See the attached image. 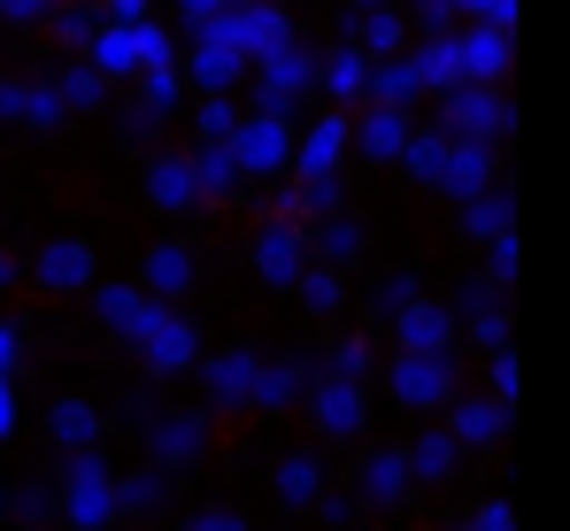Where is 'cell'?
Returning <instances> with one entry per match:
<instances>
[{
	"mask_svg": "<svg viewBox=\"0 0 570 531\" xmlns=\"http://www.w3.org/2000/svg\"><path fill=\"white\" fill-rule=\"evenodd\" d=\"M355 47H363L371 62H401V55H409V31H401V16H385V8H371V16L355 23Z\"/></svg>",
	"mask_w": 570,
	"mask_h": 531,
	"instance_id": "obj_14",
	"label": "cell"
},
{
	"mask_svg": "<svg viewBox=\"0 0 570 531\" xmlns=\"http://www.w3.org/2000/svg\"><path fill=\"white\" fill-rule=\"evenodd\" d=\"M347 139H355V124H347V116H316V131H301L293 170L308 177V185H316V177H332V170H340V155H347Z\"/></svg>",
	"mask_w": 570,
	"mask_h": 531,
	"instance_id": "obj_6",
	"label": "cell"
},
{
	"mask_svg": "<svg viewBox=\"0 0 570 531\" xmlns=\"http://www.w3.org/2000/svg\"><path fill=\"white\" fill-rule=\"evenodd\" d=\"M94 70L100 78H147V55H139V23H108L94 39Z\"/></svg>",
	"mask_w": 570,
	"mask_h": 531,
	"instance_id": "obj_11",
	"label": "cell"
},
{
	"mask_svg": "<svg viewBox=\"0 0 570 531\" xmlns=\"http://www.w3.org/2000/svg\"><path fill=\"white\" fill-rule=\"evenodd\" d=\"M239 124H247V116H239L232 100H208V108H200V139H208V147H232Z\"/></svg>",
	"mask_w": 570,
	"mask_h": 531,
	"instance_id": "obj_24",
	"label": "cell"
},
{
	"mask_svg": "<svg viewBox=\"0 0 570 531\" xmlns=\"http://www.w3.org/2000/svg\"><path fill=\"white\" fill-rule=\"evenodd\" d=\"M308 86H316V55L293 39V47H278V55L255 70V116H285L293 92H308Z\"/></svg>",
	"mask_w": 570,
	"mask_h": 531,
	"instance_id": "obj_2",
	"label": "cell"
},
{
	"mask_svg": "<svg viewBox=\"0 0 570 531\" xmlns=\"http://www.w3.org/2000/svg\"><path fill=\"white\" fill-rule=\"evenodd\" d=\"M232 155H239L247 177H271V170H285V163L301 155V131H293L285 116H247L239 139H232Z\"/></svg>",
	"mask_w": 570,
	"mask_h": 531,
	"instance_id": "obj_3",
	"label": "cell"
},
{
	"mask_svg": "<svg viewBox=\"0 0 570 531\" xmlns=\"http://www.w3.org/2000/svg\"><path fill=\"white\" fill-rule=\"evenodd\" d=\"M232 8H271V0H232Z\"/></svg>",
	"mask_w": 570,
	"mask_h": 531,
	"instance_id": "obj_40",
	"label": "cell"
},
{
	"mask_svg": "<svg viewBox=\"0 0 570 531\" xmlns=\"http://www.w3.org/2000/svg\"><path fill=\"white\" fill-rule=\"evenodd\" d=\"M47 8H55V0H0V16H8V23H39Z\"/></svg>",
	"mask_w": 570,
	"mask_h": 531,
	"instance_id": "obj_33",
	"label": "cell"
},
{
	"mask_svg": "<svg viewBox=\"0 0 570 531\" xmlns=\"http://www.w3.org/2000/svg\"><path fill=\"white\" fill-rule=\"evenodd\" d=\"M39 277H47V285H86L94 263H86V247H78V239H62V247H47V255H39Z\"/></svg>",
	"mask_w": 570,
	"mask_h": 531,
	"instance_id": "obj_20",
	"label": "cell"
},
{
	"mask_svg": "<svg viewBox=\"0 0 570 531\" xmlns=\"http://www.w3.org/2000/svg\"><path fill=\"white\" fill-rule=\"evenodd\" d=\"M62 39H70V47H94L100 31H94V16H78V8H62Z\"/></svg>",
	"mask_w": 570,
	"mask_h": 531,
	"instance_id": "obj_31",
	"label": "cell"
},
{
	"mask_svg": "<svg viewBox=\"0 0 570 531\" xmlns=\"http://www.w3.org/2000/svg\"><path fill=\"white\" fill-rule=\"evenodd\" d=\"M247 70H255V62H247L239 47H224V39H193V78L208 86V100H224Z\"/></svg>",
	"mask_w": 570,
	"mask_h": 531,
	"instance_id": "obj_8",
	"label": "cell"
},
{
	"mask_svg": "<svg viewBox=\"0 0 570 531\" xmlns=\"http://www.w3.org/2000/svg\"><path fill=\"white\" fill-rule=\"evenodd\" d=\"M100 308H108V324H116V332H139V340H147V332H155V316H163V308H147V301H139V293H124V285H108V293H100Z\"/></svg>",
	"mask_w": 570,
	"mask_h": 531,
	"instance_id": "obj_18",
	"label": "cell"
},
{
	"mask_svg": "<svg viewBox=\"0 0 570 531\" xmlns=\"http://www.w3.org/2000/svg\"><path fill=\"white\" fill-rule=\"evenodd\" d=\"M448 155H455V131L440 124V131H416V147H409V170L424 177V185H440L448 177Z\"/></svg>",
	"mask_w": 570,
	"mask_h": 531,
	"instance_id": "obj_17",
	"label": "cell"
},
{
	"mask_svg": "<svg viewBox=\"0 0 570 531\" xmlns=\"http://www.w3.org/2000/svg\"><path fill=\"white\" fill-rule=\"evenodd\" d=\"M0 277H8V255H0Z\"/></svg>",
	"mask_w": 570,
	"mask_h": 531,
	"instance_id": "obj_41",
	"label": "cell"
},
{
	"mask_svg": "<svg viewBox=\"0 0 570 531\" xmlns=\"http://www.w3.org/2000/svg\"><path fill=\"white\" fill-rule=\"evenodd\" d=\"M471 232H485V239H501V232H509V193H501V185L471 200Z\"/></svg>",
	"mask_w": 570,
	"mask_h": 531,
	"instance_id": "obj_25",
	"label": "cell"
},
{
	"mask_svg": "<svg viewBox=\"0 0 570 531\" xmlns=\"http://www.w3.org/2000/svg\"><path fill=\"white\" fill-rule=\"evenodd\" d=\"M16 424V401H8V377H0V432Z\"/></svg>",
	"mask_w": 570,
	"mask_h": 531,
	"instance_id": "obj_39",
	"label": "cell"
},
{
	"mask_svg": "<svg viewBox=\"0 0 570 531\" xmlns=\"http://www.w3.org/2000/svg\"><path fill=\"white\" fill-rule=\"evenodd\" d=\"M416 16H424V31H432V39H440V23H448V16H455V0H416Z\"/></svg>",
	"mask_w": 570,
	"mask_h": 531,
	"instance_id": "obj_34",
	"label": "cell"
},
{
	"mask_svg": "<svg viewBox=\"0 0 570 531\" xmlns=\"http://www.w3.org/2000/svg\"><path fill=\"white\" fill-rule=\"evenodd\" d=\"M147 193H155V208H193V200H200L193 155H163V163H155V177H147Z\"/></svg>",
	"mask_w": 570,
	"mask_h": 531,
	"instance_id": "obj_12",
	"label": "cell"
},
{
	"mask_svg": "<svg viewBox=\"0 0 570 531\" xmlns=\"http://www.w3.org/2000/svg\"><path fill=\"white\" fill-rule=\"evenodd\" d=\"M108 23H147V0H100Z\"/></svg>",
	"mask_w": 570,
	"mask_h": 531,
	"instance_id": "obj_32",
	"label": "cell"
},
{
	"mask_svg": "<svg viewBox=\"0 0 570 531\" xmlns=\"http://www.w3.org/2000/svg\"><path fill=\"white\" fill-rule=\"evenodd\" d=\"M416 92H424V78L409 70V55H401V62H379V78H371V108H409Z\"/></svg>",
	"mask_w": 570,
	"mask_h": 531,
	"instance_id": "obj_15",
	"label": "cell"
},
{
	"mask_svg": "<svg viewBox=\"0 0 570 531\" xmlns=\"http://www.w3.org/2000/svg\"><path fill=\"white\" fill-rule=\"evenodd\" d=\"M363 8H385V0H363Z\"/></svg>",
	"mask_w": 570,
	"mask_h": 531,
	"instance_id": "obj_42",
	"label": "cell"
},
{
	"mask_svg": "<svg viewBox=\"0 0 570 531\" xmlns=\"http://www.w3.org/2000/svg\"><path fill=\"white\" fill-rule=\"evenodd\" d=\"M463 78L471 86H501L509 78V31H485V23L463 31Z\"/></svg>",
	"mask_w": 570,
	"mask_h": 531,
	"instance_id": "obj_10",
	"label": "cell"
},
{
	"mask_svg": "<svg viewBox=\"0 0 570 531\" xmlns=\"http://www.w3.org/2000/svg\"><path fill=\"white\" fill-rule=\"evenodd\" d=\"M355 147H363L371 163H409V147H416L409 108H371V116L355 124Z\"/></svg>",
	"mask_w": 570,
	"mask_h": 531,
	"instance_id": "obj_5",
	"label": "cell"
},
{
	"mask_svg": "<svg viewBox=\"0 0 570 531\" xmlns=\"http://www.w3.org/2000/svg\"><path fill=\"white\" fill-rule=\"evenodd\" d=\"M186 277H193V255H186V247H155V263H147V285H155V293H178Z\"/></svg>",
	"mask_w": 570,
	"mask_h": 531,
	"instance_id": "obj_22",
	"label": "cell"
},
{
	"mask_svg": "<svg viewBox=\"0 0 570 531\" xmlns=\"http://www.w3.org/2000/svg\"><path fill=\"white\" fill-rule=\"evenodd\" d=\"M139 86H147V108H139V124H163V116H170V108H178V70H155V78H139Z\"/></svg>",
	"mask_w": 570,
	"mask_h": 531,
	"instance_id": "obj_23",
	"label": "cell"
},
{
	"mask_svg": "<svg viewBox=\"0 0 570 531\" xmlns=\"http://www.w3.org/2000/svg\"><path fill=\"white\" fill-rule=\"evenodd\" d=\"M409 70L424 78V92H463V39H424V47H409Z\"/></svg>",
	"mask_w": 570,
	"mask_h": 531,
	"instance_id": "obj_7",
	"label": "cell"
},
{
	"mask_svg": "<svg viewBox=\"0 0 570 531\" xmlns=\"http://www.w3.org/2000/svg\"><path fill=\"white\" fill-rule=\"evenodd\" d=\"M147 354H155V362H186V354H193L186 316H155V332H147Z\"/></svg>",
	"mask_w": 570,
	"mask_h": 531,
	"instance_id": "obj_21",
	"label": "cell"
},
{
	"mask_svg": "<svg viewBox=\"0 0 570 531\" xmlns=\"http://www.w3.org/2000/svg\"><path fill=\"white\" fill-rule=\"evenodd\" d=\"M401 385H409L416 401H432V393L448 385V370H432V362H409V377H401Z\"/></svg>",
	"mask_w": 570,
	"mask_h": 531,
	"instance_id": "obj_29",
	"label": "cell"
},
{
	"mask_svg": "<svg viewBox=\"0 0 570 531\" xmlns=\"http://www.w3.org/2000/svg\"><path fill=\"white\" fill-rule=\"evenodd\" d=\"M324 255H355V224H332L324 232Z\"/></svg>",
	"mask_w": 570,
	"mask_h": 531,
	"instance_id": "obj_37",
	"label": "cell"
},
{
	"mask_svg": "<svg viewBox=\"0 0 570 531\" xmlns=\"http://www.w3.org/2000/svg\"><path fill=\"white\" fill-rule=\"evenodd\" d=\"M440 193H463V200L493 193V147H485V139H455V155H448V177H440Z\"/></svg>",
	"mask_w": 570,
	"mask_h": 531,
	"instance_id": "obj_9",
	"label": "cell"
},
{
	"mask_svg": "<svg viewBox=\"0 0 570 531\" xmlns=\"http://www.w3.org/2000/svg\"><path fill=\"white\" fill-rule=\"evenodd\" d=\"M100 86H108V78H100L94 62H86V70H62V86H55V92H62V108H94Z\"/></svg>",
	"mask_w": 570,
	"mask_h": 531,
	"instance_id": "obj_26",
	"label": "cell"
},
{
	"mask_svg": "<svg viewBox=\"0 0 570 531\" xmlns=\"http://www.w3.org/2000/svg\"><path fill=\"white\" fill-rule=\"evenodd\" d=\"M193 39H224V47H239V55L263 70L278 47H293V23H285L278 8H224V16H216V23H200Z\"/></svg>",
	"mask_w": 570,
	"mask_h": 531,
	"instance_id": "obj_1",
	"label": "cell"
},
{
	"mask_svg": "<svg viewBox=\"0 0 570 531\" xmlns=\"http://www.w3.org/2000/svg\"><path fill=\"white\" fill-rule=\"evenodd\" d=\"M255 255H263V269H271V277H278V285H285V277L301 269V232H293V224H271Z\"/></svg>",
	"mask_w": 570,
	"mask_h": 531,
	"instance_id": "obj_19",
	"label": "cell"
},
{
	"mask_svg": "<svg viewBox=\"0 0 570 531\" xmlns=\"http://www.w3.org/2000/svg\"><path fill=\"white\" fill-rule=\"evenodd\" d=\"M23 108H31V86H8L0 78V116H23Z\"/></svg>",
	"mask_w": 570,
	"mask_h": 531,
	"instance_id": "obj_36",
	"label": "cell"
},
{
	"mask_svg": "<svg viewBox=\"0 0 570 531\" xmlns=\"http://www.w3.org/2000/svg\"><path fill=\"white\" fill-rule=\"evenodd\" d=\"M440 116H448V131H455V139H485V147H493V139L509 131V100H501L493 86H463V92H448V108H440Z\"/></svg>",
	"mask_w": 570,
	"mask_h": 531,
	"instance_id": "obj_4",
	"label": "cell"
},
{
	"mask_svg": "<svg viewBox=\"0 0 570 531\" xmlns=\"http://www.w3.org/2000/svg\"><path fill=\"white\" fill-rule=\"evenodd\" d=\"M23 116H31V124H55V116H62V92H55V86H31V108H23Z\"/></svg>",
	"mask_w": 570,
	"mask_h": 531,
	"instance_id": "obj_30",
	"label": "cell"
},
{
	"mask_svg": "<svg viewBox=\"0 0 570 531\" xmlns=\"http://www.w3.org/2000/svg\"><path fill=\"white\" fill-rule=\"evenodd\" d=\"M371 78H379V62H371L363 47H340V55L324 62V92H332V100H363Z\"/></svg>",
	"mask_w": 570,
	"mask_h": 531,
	"instance_id": "obj_13",
	"label": "cell"
},
{
	"mask_svg": "<svg viewBox=\"0 0 570 531\" xmlns=\"http://www.w3.org/2000/svg\"><path fill=\"white\" fill-rule=\"evenodd\" d=\"M455 16H471L485 31H517V0H455Z\"/></svg>",
	"mask_w": 570,
	"mask_h": 531,
	"instance_id": "obj_27",
	"label": "cell"
},
{
	"mask_svg": "<svg viewBox=\"0 0 570 531\" xmlns=\"http://www.w3.org/2000/svg\"><path fill=\"white\" fill-rule=\"evenodd\" d=\"M8 362H16V332L0 324V377H8Z\"/></svg>",
	"mask_w": 570,
	"mask_h": 531,
	"instance_id": "obj_38",
	"label": "cell"
},
{
	"mask_svg": "<svg viewBox=\"0 0 570 531\" xmlns=\"http://www.w3.org/2000/svg\"><path fill=\"white\" fill-rule=\"evenodd\" d=\"M178 8H186V16H193V31H200V23H216V16H224L232 0H178Z\"/></svg>",
	"mask_w": 570,
	"mask_h": 531,
	"instance_id": "obj_35",
	"label": "cell"
},
{
	"mask_svg": "<svg viewBox=\"0 0 570 531\" xmlns=\"http://www.w3.org/2000/svg\"><path fill=\"white\" fill-rule=\"evenodd\" d=\"M193 177H200V193H232L247 170H239L232 147H208V139H200V147H193Z\"/></svg>",
	"mask_w": 570,
	"mask_h": 531,
	"instance_id": "obj_16",
	"label": "cell"
},
{
	"mask_svg": "<svg viewBox=\"0 0 570 531\" xmlns=\"http://www.w3.org/2000/svg\"><path fill=\"white\" fill-rule=\"evenodd\" d=\"M448 340V316L440 308H409V347H440Z\"/></svg>",
	"mask_w": 570,
	"mask_h": 531,
	"instance_id": "obj_28",
	"label": "cell"
}]
</instances>
